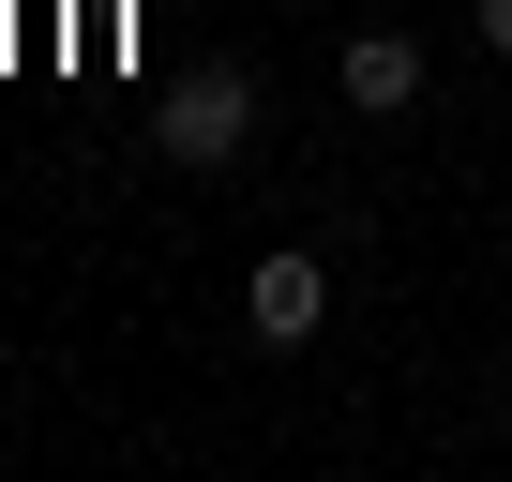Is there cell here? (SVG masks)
Returning a JSON list of instances; mask_svg holds the SVG:
<instances>
[{"label":"cell","mask_w":512,"mask_h":482,"mask_svg":"<svg viewBox=\"0 0 512 482\" xmlns=\"http://www.w3.org/2000/svg\"><path fill=\"white\" fill-rule=\"evenodd\" d=\"M241 136H256V76L241 61H196L166 91V166H241Z\"/></svg>","instance_id":"obj_1"},{"label":"cell","mask_w":512,"mask_h":482,"mask_svg":"<svg viewBox=\"0 0 512 482\" xmlns=\"http://www.w3.org/2000/svg\"><path fill=\"white\" fill-rule=\"evenodd\" d=\"M241 317H256V347H317L332 272H317V257H256V272H241Z\"/></svg>","instance_id":"obj_2"},{"label":"cell","mask_w":512,"mask_h":482,"mask_svg":"<svg viewBox=\"0 0 512 482\" xmlns=\"http://www.w3.org/2000/svg\"><path fill=\"white\" fill-rule=\"evenodd\" d=\"M347 106H362V121L422 106V46H407V31H362V46H347Z\"/></svg>","instance_id":"obj_3"},{"label":"cell","mask_w":512,"mask_h":482,"mask_svg":"<svg viewBox=\"0 0 512 482\" xmlns=\"http://www.w3.org/2000/svg\"><path fill=\"white\" fill-rule=\"evenodd\" d=\"M467 31H482V46H497V61H512V0H467Z\"/></svg>","instance_id":"obj_4"}]
</instances>
